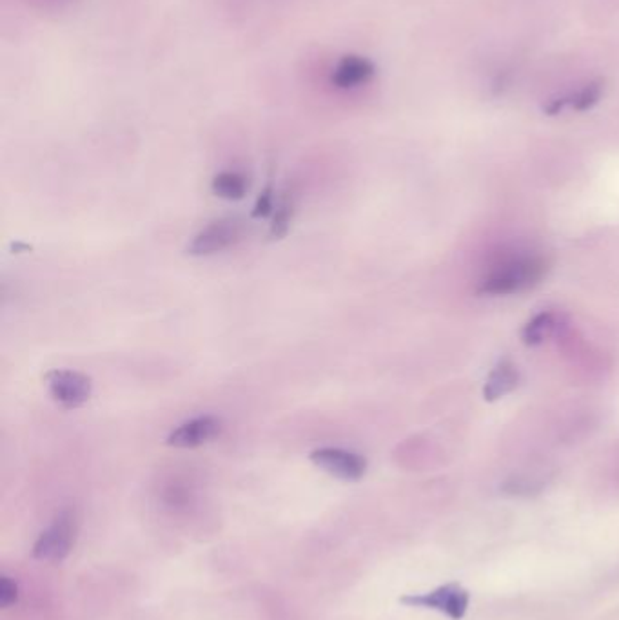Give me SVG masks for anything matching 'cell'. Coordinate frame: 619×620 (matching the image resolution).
<instances>
[{
  "label": "cell",
  "mask_w": 619,
  "mask_h": 620,
  "mask_svg": "<svg viewBox=\"0 0 619 620\" xmlns=\"http://www.w3.org/2000/svg\"><path fill=\"white\" fill-rule=\"evenodd\" d=\"M469 600H470V593L463 586H460L458 583H449L429 593L404 595L400 599V604L409 608L436 609L439 613L447 615L451 620H462L467 613Z\"/></svg>",
  "instance_id": "cell-2"
},
{
  "label": "cell",
  "mask_w": 619,
  "mask_h": 620,
  "mask_svg": "<svg viewBox=\"0 0 619 620\" xmlns=\"http://www.w3.org/2000/svg\"><path fill=\"white\" fill-rule=\"evenodd\" d=\"M242 236V224L237 218L214 219L197 233L188 245V254L191 256H211L222 252L235 245Z\"/></svg>",
  "instance_id": "cell-4"
},
{
  "label": "cell",
  "mask_w": 619,
  "mask_h": 620,
  "mask_svg": "<svg viewBox=\"0 0 619 620\" xmlns=\"http://www.w3.org/2000/svg\"><path fill=\"white\" fill-rule=\"evenodd\" d=\"M519 383V372L510 362H502L489 374L487 383H485L483 395L487 401H496L500 397L510 393Z\"/></svg>",
  "instance_id": "cell-9"
},
{
  "label": "cell",
  "mask_w": 619,
  "mask_h": 620,
  "mask_svg": "<svg viewBox=\"0 0 619 620\" xmlns=\"http://www.w3.org/2000/svg\"><path fill=\"white\" fill-rule=\"evenodd\" d=\"M277 200H275V191L273 187H265L258 198H256V203L253 207V218H268V216H273L275 209H277Z\"/></svg>",
  "instance_id": "cell-14"
},
{
  "label": "cell",
  "mask_w": 619,
  "mask_h": 620,
  "mask_svg": "<svg viewBox=\"0 0 619 620\" xmlns=\"http://www.w3.org/2000/svg\"><path fill=\"white\" fill-rule=\"evenodd\" d=\"M374 75V66L371 60L362 57H343L338 66L333 69V83L340 90H352L371 80Z\"/></svg>",
  "instance_id": "cell-8"
},
{
  "label": "cell",
  "mask_w": 619,
  "mask_h": 620,
  "mask_svg": "<svg viewBox=\"0 0 619 620\" xmlns=\"http://www.w3.org/2000/svg\"><path fill=\"white\" fill-rule=\"evenodd\" d=\"M554 329L556 316L552 313H540L523 327L521 339L525 345H540L554 332Z\"/></svg>",
  "instance_id": "cell-11"
},
{
  "label": "cell",
  "mask_w": 619,
  "mask_h": 620,
  "mask_svg": "<svg viewBox=\"0 0 619 620\" xmlns=\"http://www.w3.org/2000/svg\"><path fill=\"white\" fill-rule=\"evenodd\" d=\"M601 95H603V80H592L587 85H583L582 90L574 95L568 102L574 109L585 111V109H591L592 106H596L599 102Z\"/></svg>",
  "instance_id": "cell-12"
},
{
  "label": "cell",
  "mask_w": 619,
  "mask_h": 620,
  "mask_svg": "<svg viewBox=\"0 0 619 620\" xmlns=\"http://www.w3.org/2000/svg\"><path fill=\"white\" fill-rule=\"evenodd\" d=\"M547 263L540 258H512L494 267L479 282L478 292L487 296H509L540 283Z\"/></svg>",
  "instance_id": "cell-1"
},
{
  "label": "cell",
  "mask_w": 619,
  "mask_h": 620,
  "mask_svg": "<svg viewBox=\"0 0 619 620\" xmlns=\"http://www.w3.org/2000/svg\"><path fill=\"white\" fill-rule=\"evenodd\" d=\"M293 219V203L287 198H282L277 203V209L273 212V224H271V238H282L291 226Z\"/></svg>",
  "instance_id": "cell-13"
},
{
  "label": "cell",
  "mask_w": 619,
  "mask_h": 620,
  "mask_svg": "<svg viewBox=\"0 0 619 620\" xmlns=\"http://www.w3.org/2000/svg\"><path fill=\"white\" fill-rule=\"evenodd\" d=\"M17 597H19V588L15 581H12L4 575V577L0 579V606L10 608L12 604L17 602Z\"/></svg>",
  "instance_id": "cell-15"
},
{
  "label": "cell",
  "mask_w": 619,
  "mask_h": 620,
  "mask_svg": "<svg viewBox=\"0 0 619 620\" xmlns=\"http://www.w3.org/2000/svg\"><path fill=\"white\" fill-rule=\"evenodd\" d=\"M222 432V419L205 414L197 416L193 419L184 421L182 425L176 426L165 439L169 447L174 449H198L202 445H207L209 441L220 435Z\"/></svg>",
  "instance_id": "cell-7"
},
{
  "label": "cell",
  "mask_w": 619,
  "mask_h": 620,
  "mask_svg": "<svg viewBox=\"0 0 619 620\" xmlns=\"http://www.w3.org/2000/svg\"><path fill=\"white\" fill-rule=\"evenodd\" d=\"M320 470L342 481H360L367 472V461L357 452L345 449L324 447L317 449L309 456Z\"/></svg>",
  "instance_id": "cell-6"
},
{
  "label": "cell",
  "mask_w": 619,
  "mask_h": 620,
  "mask_svg": "<svg viewBox=\"0 0 619 620\" xmlns=\"http://www.w3.org/2000/svg\"><path fill=\"white\" fill-rule=\"evenodd\" d=\"M75 543V528H73V517L69 512L60 513L53 524L44 529L38 536L33 555L35 559L48 560V562H60L64 560Z\"/></svg>",
  "instance_id": "cell-5"
},
{
  "label": "cell",
  "mask_w": 619,
  "mask_h": 620,
  "mask_svg": "<svg viewBox=\"0 0 619 620\" xmlns=\"http://www.w3.org/2000/svg\"><path fill=\"white\" fill-rule=\"evenodd\" d=\"M247 179L244 174L237 171H224L218 172L213 182H211V191L224 200H242L247 193Z\"/></svg>",
  "instance_id": "cell-10"
},
{
  "label": "cell",
  "mask_w": 619,
  "mask_h": 620,
  "mask_svg": "<svg viewBox=\"0 0 619 620\" xmlns=\"http://www.w3.org/2000/svg\"><path fill=\"white\" fill-rule=\"evenodd\" d=\"M46 386L53 400L68 409L75 410L90 401L92 397V379L76 370H52L46 376Z\"/></svg>",
  "instance_id": "cell-3"
}]
</instances>
